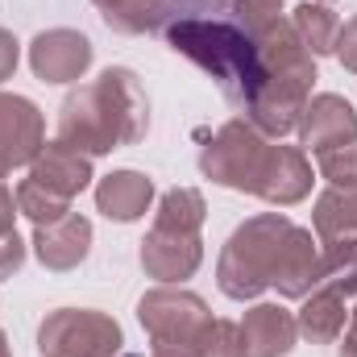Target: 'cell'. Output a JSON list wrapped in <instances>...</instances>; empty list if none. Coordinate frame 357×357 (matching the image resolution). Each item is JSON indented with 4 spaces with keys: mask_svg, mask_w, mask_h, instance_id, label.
Returning a JSON list of instances; mask_svg holds the SVG:
<instances>
[{
    "mask_svg": "<svg viewBox=\"0 0 357 357\" xmlns=\"http://www.w3.org/2000/svg\"><path fill=\"white\" fill-rule=\"evenodd\" d=\"M21 266H25V241L17 237V229H4L0 233V282L13 278Z\"/></svg>",
    "mask_w": 357,
    "mask_h": 357,
    "instance_id": "29",
    "label": "cell"
},
{
    "mask_svg": "<svg viewBox=\"0 0 357 357\" xmlns=\"http://www.w3.org/2000/svg\"><path fill=\"white\" fill-rule=\"evenodd\" d=\"M150 357H204L199 345H183V341H154Z\"/></svg>",
    "mask_w": 357,
    "mask_h": 357,
    "instance_id": "32",
    "label": "cell"
},
{
    "mask_svg": "<svg viewBox=\"0 0 357 357\" xmlns=\"http://www.w3.org/2000/svg\"><path fill=\"white\" fill-rule=\"evenodd\" d=\"M137 320L150 333V341H183V345H199L212 312L195 291L183 287H154L137 299Z\"/></svg>",
    "mask_w": 357,
    "mask_h": 357,
    "instance_id": "6",
    "label": "cell"
},
{
    "mask_svg": "<svg viewBox=\"0 0 357 357\" xmlns=\"http://www.w3.org/2000/svg\"><path fill=\"white\" fill-rule=\"evenodd\" d=\"M254 42H258V59H262L266 75L303 84V88L316 84V59L307 54V46L299 42V33H295L291 21H274L266 33H258Z\"/></svg>",
    "mask_w": 357,
    "mask_h": 357,
    "instance_id": "14",
    "label": "cell"
},
{
    "mask_svg": "<svg viewBox=\"0 0 357 357\" xmlns=\"http://www.w3.org/2000/svg\"><path fill=\"white\" fill-rule=\"evenodd\" d=\"M270 287H274L282 299H303V295H312V291L320 287V250H316V241H312V229L291 225Z\"/></svg>",
    "mask_w": 357,
    "mask_h": 357,
    "instance_id": "16",
    "label": "cell"
},
{
    "mask_svg": "<svg viewBox=\"0 0 357 357\" xmlns=\"http://www.w3.org/2000/svg\"><path fill=\"white\" fill-rule=\"evenodd\" d=\"M17 63H21V46H17V38H13L8 29H0V84L13 79Z\"/></svg>",
    "mask_w": 357,
    "mask_h": 357,
    "instance_id": "31",
    "label": "cell"
},
{
    "mask_svg": "<svg viewBox=\"0 0 357 357\" xmlns=\"http://www.w3.org/2000/svg\"><path fill=\"white\" fill-rule=\"evenodd\" d=\"M320 4H328V0H320Z\"/></svg>",
    "mask_w": 357,
    "mask_h": 357,
    "instance_id": "36",
    "label": "cell"
},
{
    "mask_svg": "<svg viewBox=\"0 0 357 357\" xmlns=\"http://www.w3.org/2000/svg\"><path fill=\"white\" fill-rule=\"evenodd\" d=\"M341 357H357V307H349V328L341 341Z\"/></svg>",
    "mask_w": 357,
    "mask_h": 357,
    "instance_id": "34",
    "label": "cell"
},
{
    "mask_svg": "<svg viewBox=\"0 0 357 357\" xmlns=\"http://www.w3.org/2000/svg\"><path fill=\"white\" fill-rule=\"evenodd\" d=\"M320 175L328 178L333 187H357V142L324 150L320 154Z\"/></svg>",
    "mask_w": 357,
    "mask_h": 357,
    "instance_id": "27",
    "label": "cell"
},
{
    "mask_svg": "<svg viewBox=\"0 0 357 357\" xmlns=\"http://www.w3.org/2000/svg\"><path fill=\"white\" fill-rule=\"evenodd\" d=\"M307 100H312V88L266 75L258 84V91L250 96V104H245V121L262 137H287V133L299 129V116H303V104Z\"/></svg>",
    "mask_w": 357,
    "mask_h": 357,
    "instance_id": "9",
    "label": "cell"
},
{
    "mask_svg": "<svg viewBox=\"0 0 357 357\" xmlns=\"http://www.w3.org/2000/svg\"><path fill=\"white\" fill-rule=\"evenodd\" d=\"M345 320H349V307H345V295L333 291V287H316L312 295H303V307L295 316L299 324V337H307L312 345H333L341 333H345Z\"/></svg>",
    "mask_w": 357,
    "mask_h": 357,
    "instance_id": "19",
    "label": "cell"
},
{
    "mask_svg": "<svg viewBox=\"0 0 357 357\" xmlns=\"http://www.w3.org/2000/svg\"><path fill=\"white\" fill-rule=\"evenodd\" d=\"M33 254L46 270H75L91 250V220L79 212H67L63 220L50 225H33Z\"/></svg>",
    "mask_w": 357,
    "mask_h": 357,
    "instance_id": "13",
    "label": "cell"
},
{
    "mask_svg": "<svg viewBox=\"0 0 357 357\" xmlns=\"http://www.w3.org/2000/svg\"><path fill=\"white\" fill-rule=\"evenodd\" d=\"M150 204H154V178H146L142 171H112L96 183V208L116 225L142 220Z\"/></svg>",
    "mask_w": 357,
    "mask_h": 357,
    "instance_id": "18",
    "label": "cell"
},
{
    "mask_svg": "<svg viewBox=\"0 0 357 357\" xmlns=\"http://www.w3.org/2000/svg\"><path fill=\"white\" fill-rule=\"evenodd\" d=\"M150 129V100L129 67H108L100 79L79 84L59 108V142L100 158L137 146Z\"/></svg>",
    "mask_w": 357,
    "mask_h": 357,
    "instance_id": "2",
    "label": "cell"
},
{
    "mask_svg": "<svg viewBox=\"0 0 357 357\" xmlns=\"http://www.w3.org/2000/svg\"><path fill=\"white\" fill-rule=\"evenodd\" d=\"M204 357H241V324L233 320H212L204 341H199Z\"/></svg>",
    "mask_w": 357,
    "mask_h": 357,
    "instance_id": "28",
    "label": "cell"
},
{
    "mask_svg": "<svg viewBox=\"0 0 357 357\" xmlns=\"http://www.w3.org/2000/svg\"><path fill=\"white\" fill-rule=\"evenodd\" d=\"M204 216H208V204L195 187H171L154 212V225L158 229H175V233H195L204 229Z\"/></svg>",
    "mask_w": 357,
    "mask_h": 357,
    "instance_id": "23",
    "label": "cell"
},
{
    "mask_svg": "<svg viewBox=\"0 0 357 357\" xmlns=\"http://www.w3.org/2000/svg\"><path fill=\"white\" fill-rule=\"evenodd\" d=\"M299 137L312 154H324V150H337V146H349L357 142V112L345 96H333V91H320L303 104V116H299Z\"/></svg>",
    "mask_w": 357,
    "mask_h": 357,
    "instance_id": "10",
    "label": "cell"
},
{
    "mask_svg": "<svg viewBox=\"0 0 357 357\" xmlns=\"http://www.w3.org/2000/svg\"><path fill=\"white\" fill-rule=\"evenodd\" d=\"M299 341V324L278 303H254L241 320V357H287Z\"/></svg>",
    "mask_w": 357,
    "mask_h": 357,
    "instance_id": "15",
    "label": "cell"
},
{
    "mask_svg": "<svg viewBox=\"0 0 357 357\" xmlns=\"http://www.w3.org/2000/svg\"><path fill=\"white\" fill-rule=\"evenodd\" d=\"M204 262V245L195 233H175V229H158L150 225L146 241H142V270L150 278H158L162 287L191 278Z\"/></svg>",
    "mask_w": 357,
    "mask_h": 357,
    "instance_id": "11",
    "label": "cell"
},
{
    "mask_svg": "<svg viewBox=\"0 0 357 357\" xmlns=\"http://www.w3.org/2000/svg\"><path fill=\"white\" fill-rule=\"evenodd\" d=\"M312 225H316L320 241L357 237V187H328L324 195H316Z\"/></svg>",
    "mask_w": 357,
    "mask_h": 357,
    "instance_id": "20",
    "label": "cell"
},
{
    "mask_svg": "<svg viewBox=\"0 0 357 357\" xmlns=\"http://www.w3.org/2000/svg\"><path fill=\"white\" fill-rule=\"evenodd\" d=\"M29 178H33L38 187H46V191L71 199V195H79L84 187H91L96 175H91L88 154H79V150H71V146H63V142H46L42 154H38L33 167H29Z\"/></svg>",
    "mask_w": 357,
    "mask_h": 357,
    "instance_id": "17",
    "label": "cell"
},
{
    "mask_svg": "<svg viewBox=\"0 0 357 357\" xmlns=\"http://www.w3.org/2000/svg\"><path fill=\"white\" fill-rule=\"evenodd\" d=\"M307 191H312V162H307V154L299 146H270L254 195L274 204V208H291V204L307 199Z\"/></svg>",
    "mask_w": 357,
    "mask_h": 357,
    "instance_id": "12",
    "label": "cell"
},
{
    "mask_svg": "<svg viewBox=\"0 0 357 357\" xmlns=\"http://www.w3.org/2000/svg\"><path fill=\"white\" fill-rule=\"evenodd\" d=\"M13 216H17V195L8 191V183L0 178V233L13 229Z\"/></svg>",
    "mask_w": 357,
    "mask_h": 357,
    "instance_id": "33",
    "label": "cell"
},
{
    "mask_svg": "<svg viewBox=\"0 0 357 357\" xmlns=\"http://www.w3.org/2000/svg\"><path fill=\"white\" fill-rule=\"evenodd\" d=\"M91 4L100 8V17H104L108 29L129 33V38L158 33V25L167 17V0H91Z\"/></svg>",
    "mask_w": 357,
    "mask_h": 357,
    "instance_id": "21",
    "label": "cell"
},
{
    "mask_svg": "<svg viewBox=\"0 0 357 357\" xmlns=\"http://www.w3.org/2000/svg\"><path fill=\"white\" fill-rule=\"evenodd\" d=\"M46 146V121L33 100L0 91V171L33 167V158Z\"/></svg>",
    "mask_w": 357,
    "mask_h": 357,
    "instance_id": "7",
    "label": "cell"
},
{
    "mask_svg": "<svg viewBox=\"0 0 357 357\" xmlns=\"http://www.w3.org/2000/svg\"><path fill=\"white\" fill-rule=\"evenodd\" d=\"M337 59H341V67L357 75V17H349L345 25H341V33H337V50H333Z\"/></svg>",
    "mask_w": 357,
    "mask_h": 357,
    "instance_id": "30",
    "label": "cell"
},
{
    "mask_svg": "<svg viewBox=\"0 0 357 357\" xmlns=\"http://www.w3.org/2000/svg\"><path fill=\"white\" fill-rule=\"evenodd\" d=\"M229 13L233 21L245 29V33H266L274 21H282V0H229Z\"/></svg>",
    "mask_w": 357,
    "mask_h": 357,
    "instance_id": "26",
    "label": "cell"
},
{
    "mask_svg": "<svg viewBox=\"0 0 357 357\" xmlns=\"http://www.w3.org/2000/svg\"><path fill=\"white\" fill-rule=\"evenodd\" d=\"M0 357H13V349H8V337H4V328H0Z\"/></svg>",
    "mask_w": 357,
    "mask_h": 357,
    "instance_id": "35",
    "label": "cell"
},
{
    "mask_svg": "<svg viewBox=\"0 0 357 357\" xmlns=\"http://www.w3.org/2000/svg\"><path fill=\"white\" fill-rule=\"evenodd\" d=\"M320 282L341 291L345 299L357 295V237H333L320 250Z\"/></svg>",
    "mask_w": 357,
    "mask_h": 357,
    "instance_id": "24",
    "label": "cell"
},
{
    "mask_svg": "<svg viewBox=\"0 0 357 357\" xmlns=\"http://www.w3.org/2000/svg\"><path fill=\"white\" fill-rule=\"evenodd\" d=\"M291 216L282 212H258L250 216L245 225L233 229V237L225 241L220 250V262H216V287L245 303V299H258L274 282V270H278V254L287 245V233H291Z\"/></svg>",
    "mask_w": 357,
    "mask_h": 357,
    "instance_id": "3",
    "label": "cell"
},
{
    "mask_svg": "<svg viewBox=\"0 0 357 357\" xmlns=\"http://www.w3.org/2000/svg\"><path fill=\"white\" fill-rule=\"evenodd\" d=\"M91 42L79 29H46L29 42V67L42 84H75L91 67Z\"/></svg>",
    "mask_w": 357,
    "mask_h": 357,
    "instance_id": "8",
    "label": "cell"
},
{
    "mask_svg": "<svg viewBox=\"0 0 357 357\" xmlns=\"http://www.w3.org/2000/svg\"><path fill=\"white\" fill-rule=\"evenodd\" d=\"M158 38L175 54L191 59L208 79H216L220 96L237 108H245L258 84L266 79L258 42L233 21L229 0H167Z\"/></svg>",
    "mask_w": 357,
    "mask_h": 357,
    "instance_id": "1",
    "label": "cell"
},
{
    "mask_svg": "<svg viewBox=\"0 0 357 357\" xmlns=\"http://www.w3.org/2000/svg\"><path fill=\"white\" fill-rule=\"evenodd\" d=\"M17 212L29 216L33 225H50V220H63V216L71 212V199H63V195L38 187L33 178H21V183H17Z\"/></svg>",
    "mask_w": 357,
    "mask_h": 357,
    "instance_id": "25",
    "label": "cell"
},
{
    "mask_svg": "<svg viewBox=\"0 0 357 357\" xmlns=\"http://www.w3.org/2000/svg\"><path fill=\"white\" fill-rule=\"evenodd\" d=\"M291 25H295V33H299V42L307 46V54H312V59H320V54H333V50H337L341 17H337L328 4H320V0L312 4V0H303V4L295 8Z\"/></svg>",
    "mask_w": 357,
    "mask_h": 357,
    "instance_id": "22",
    "label": "cell"
},
{
    "mask_svg": "<svg viewBox=\"0 0 357 357\" xmlns=\"http://www.w3.org/2000/svg\"><path fill=\"white\" fill-rule=\"evenodd\" d=\"M121 345H125L121 324L91 307H59L38 328L42 357H116Z\"/></svg>",
    "mask_w": 357,
    "mask_h": 357,
    "instance_id": "5",
    "label": "cell"
},
{
    "mask_svg": "<svg viewBox=\"0 0 357 357\" xmlns=\"http://www.w3.org/2000/svg\"><path fill=\"white\" fill-rule=\"evenodd\" d=\"M266 154H270V137H262L250 121H229L199 150V171L212 183L229 187V191H250L254 195L262 167H266Z\"/></svg>",
    "mask_w": 357,
    "mask_h": 357,
    "instance_id": "4",
    "label": "cell"
}]
</instances>
